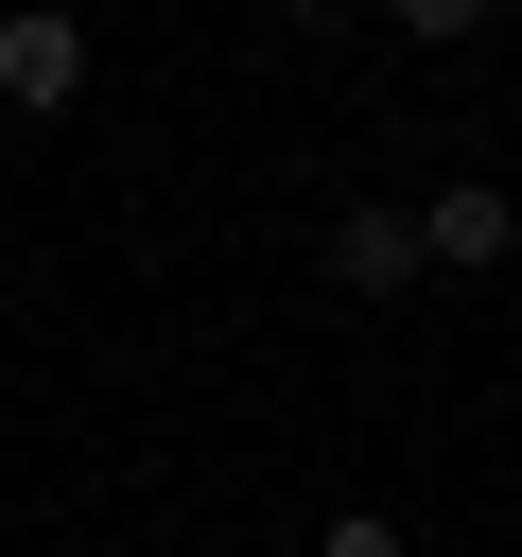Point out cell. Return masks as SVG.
<instances>
[{
	"mask_svg": "<svg viewBox=\"0 0 522 557\" xmlns=\"http://www.w3.org/2000/svg\"><path fill=\"white\" fill-rule=\"evenodd\" d=\"M70 87H87V17L70 0H17L0 17V104H70Z\"/></svg>",
	"mask_w": 522,
	"mask_h": 557,
	"instance_id": "1",
	"label": "cell"
},
{
	"mask_svg": "<svg viewBox=\"0 0 522 557\" xmlns=\"http://www.w3.org/2000/svg\"><path fill=\"white\" fill-rule=\"evenodd\" d=\"M383 17H400V35H435V52H452V35H487V0H383Z\"/></svg>",
	"mask_w": 522,
	"mask_h": 557,
	"instance_id": "4",
	"label": "cell"
},
{
	"mask_svg": "<svg viewBox=\"0 0 522 557\" xmlns=\"http://www.w3.org/2000/svg\"><path fill=\"white\" fill-rule=\"evenodd\" d=\"M313 557H418V540H400V522H383V505H348V522H331V540H313Z\"/></svg>",
	"mask_w": 522,
	"mask_h": 557,
	"instance_id": "5",
	"label": "cell"
},
{
	"mask_svg": "<svg viewBox=\"0 0 522 557\" xmlns=\"http://www.w3.org/2000/svg\"><path fill=\"white\" fill-rule=\"evenodd\" d=\"M505 244H522V209H505L487 174H452V191L418 209V261H452V278H505Z\"/></svg>",
	"mask_w": 522,
	"mask_h": 557,
	"instance_id": "2",
	"label": "cell"
},
{
	"mask_svg": "<svg viewBox=\"0 0 522 557\" xmlns=\"http://www.w3.org/2000/svg\"><path fill=\"white\" fill-rule=\"evenodd\" d=\"M331 278H348V296H400V278H418V209H348V226H331Z\"/></svg>",
	"mask_w": 522,
	"mask_h": 557,
	"instance_id": "3",
	"label": "cell"
}]
</instances>
